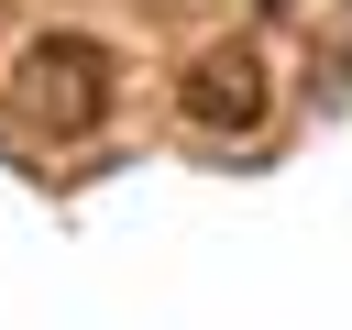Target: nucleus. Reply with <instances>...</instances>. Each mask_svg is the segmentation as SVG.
Wrapping results in <instances>:
<instances>
[{"label":"nucleus","mask_w":352,"mask_h":330,"mask_svg":"<svg viewBox=\"0 0 352 330\" xmlns=\"http://www.w3.org/2000/svg\"><path fill=\"white\" fill-rule=\"evenodd\" d=\"M11 110H22L33 132H55V143L99 132V121H110V55H99L88 33H44V44H22V66H11Z\"/></svg>","instance_id":"1"},{"label":"nucleus","mask_w":352,"mask_h":330,"mask_svg":"<svg viewBox=\"0 0 352 330\" xmlns=\"http://www.w3.org/2000/svg\"><path fill=\"white\" fill-rule=\"evenodd\" d=\"M176 110H187L198 132H264V110H275V88H264V55H253V44H220V55H198V66H187V88H176Z\"/></svg>","instance_id":"2"}]
</instances>
